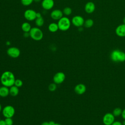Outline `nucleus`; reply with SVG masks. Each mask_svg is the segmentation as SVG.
Returning <instances> with one entry per match:
<instances>
[{
	"label": "nucleus",
	"mask_w": 125,
	"mask_h": 125,
	"mask_svg": "<svg viewBox=\"0 0 125 125\" xmlns=\"http://www.w3.org/2000/svg\"><path fill=\"white\" fill-rule=\"evenodd\" d=\"M15 80L14 74L10 71L3 72L0 78V81L1 84L9 88L14 85Z\"/></svg>",
	"instance_id": "f257e3e1"
},
{
	"label": "nucleus",
	"mask_w": 125,
	"mask_h": 125,
	"mask_svg": "<svg viewBox=\"0 0 125 125\" xmlns=\"http://www.w3.org/2000/svg\"><path fill=\"white\" fill-rule=\"evenodd\" d=\"M111 60L115 62H123L125 61V53L119 49L113 50L110 54Z\"/></svg>",
	"instance_id": "f03ea898"
},
{
	"label": "nucleus",
	"mask_w": 125,
	"mask_h": 125,
	"mask_svg": "<svg viewBox=\"0 0 125 125\" xmlns=\"http://www.w3.org/2000/svg\"><path fill=\"white\" fill-rule=\"evenodd\" d=\"M57 24L59 30L62 31H65L68 30L70 27L71 21L67 17H62L59 20H58Z\"/></svg>",
	"instance_id": "7ed1b4c3"
},
{
	"label": "nucleus",
	"mask_w": 125,
	"mask_h": 125,
	"mask_svg": "<svg viewBox=\"0 0 125 125\" xmlns=\"http://www.w3.org/2000/svg\"><path fill=\"white\" fill-rule=\"evenodd\" d=\"M29 34L31 39L36 41H41L43 36L42 30L37 27L31 28L29 32Z\"/></svg>",
	"instance_id": "20e7f679"
},
{
	"label": "nucleus",
	"mask_w": 125,
	"mask_h": 125,
	"mask_svg": "<svg viewBox=\"0 0 125 125\" xmlns=\"http://www.w3.org/2000/svg\"><path fill=\"white\" fill-rule=\"evenodd\" d=\"M2 113L5 118H12L15 115V109L12 105H7L2 108Z\"/></svg>",
	"instance_id": "39448f33"
},
{
	"label": "nucleus",
	"mask_w": 125,
	"mask_h": 125,
	"mask_svg": "<svg viewBox=\"0 0 125 125\" xmlns=\"http://www.w3.org/2000/svg\"><path fill=\"white\" fill-rule=\"evenodd\" d=\"M36 13L37 12L35 10L28 9L24 11L23 15L24 18L26 20L28 21H33L36 19Z\"/></svg>",
	"instance_id": "423d86ee"
},
{
	"label": "nucleus",
	"mask_w": 125,
	"mask_h": 125,
	"mask_svg": "<svg viewBox=\"0 0 125 125\" xmlns=\"http://www.w3.org/2000/svg\"><path fill=\"white\" fill-rule=\"evenodd\" d=\"M7 55L12 58H17L19 57L21 54L20 50L16 47H10L7 50Z\"/></svg>",
	"instance_id": "0eeeda50"
},
{
	"label": "nucleus",
	"mask_w": 125,
	"mask_h": 125,
	"mask_svg": "<svg viewBox=\"0 0 125 125\" xmlns=\"http://www.w3.org/2000/svg\"><path fill=\"white\" fill-rule=\"evenodd\" d=\"M65 79V75L62 72H58L53 76V80L54 83L57 84H60L62 83Z\"/></svg>",
	"instance_id": "6e6552de"
},
{
	"label": "nucleus",
	"mask_w": 125,
	"mask_h": 125,
	"mask_svg": "<svg viewBox=\"0 0 125 125\" xmlns=\"http://www.w3.org/2000/svg\"><path fill=\"white\" fill-rule=\"evenodd\" d=\"M84 20L83 17L79 15L74 16L71 20V22L73 25L77 27H81L84 24Z\"/></svg>",
	"instance_id": "1a4fd4ad"
},
{
	"label": "nucleus",
	"mask_w": 125,
	"mask_h": 125,
	"mask_svg": "<svg viewBox=\"0 0 125 125\" xmlns=\"http://www.w3.org/2000/svg\"><path fill=\"white\" fill-rule=\"evenodd\" d=\"M115 116L111 113H107L103 118V123L104 125H111L115 121Z\"/></svg>",
	"instance_id": "9d476101"
},
{
	"label": "nucleus",
	"mask_w": 125,
	"mask_h": 125,
	"mask_svg": "<svg viewBox=\"0 0 125 125\" xmlns=\"http://www.w3.org/2000/svg\"><path fill=\"white\" fill-rule=\"evenodd\" d=\"M63 12L60 9L53 10L50 13L51 18L54 20H59L63 17Z\"/></svg>",
	"instance_id": "9b49d317"
},
{
	"label": "nucleus",
	"mask_w": 125,
	"mask_h": 125,
	"mask_svg": "<svg viewBox=\"0 0 125 125\" xmlns=\"http://www.w3.org/2000/svg\"><path fill=\"white\" fill-rule=\"evenodd\" d=\"M54 5V0H42V6L45 10H50Z\"/></svg>",
	"instance_id": "f8f14e48"
},
{
	"label": "nucleus",
	"mask_w": 125,
	"mask_h": 125,
	"mask_svg": "<svg viewBox=\"0 0 125 125\" xmlns=\"http://www.w3.org/2000/svg\"><path fill=\"white\" fill-rule=\"evenodd\" d=\"M116 34L120 37H125V24H121L118 25L115 29Z\"/></svg>",
	"instance_id": "ddd939ff"
},
{
	"label": "nucleus",
	"mask_w": 125,
	"mask_h": 125,
	"mask_svg": "<svg viewBox=\"0 0 125 125\" xmlns=\"http://www.w3.org/2000/svg\"><path fill=\"white\" fill-rule=\"evenodd\" d=\"M86 90V86L83 83H79L74 87V91L75 93L79 95L83 94L85 92Z\"/></svg>",
	"instance_id": "4468645a"
},
{
	"label": "nucleus",
	"mask_w": 125,
	"mask_h": 125,
	"mask_svg": "<svg viewBox=\"0 0 125 125\" xmlns=\"http://www.w3.org/2000/svg\"><path fill=\"white\" fill-rule=\"evenodd\" d=\"M95 8L94 3L92 1H89L85 4L84 6V10L86 13L88 14H91L94 12Z\"/></svg>",
	"instance_id": "2eb2a0df"
},
{
	"label": "nucleus",
	"mask_w": 125,
	"mask_h": 125,
	"mask_svg": "<svg viewBox=\"0 0 125 125\" xmlns=\"http://www.w3.org/2000/svg\"><path fill=\"white\" fill-rule=\"evenodd\" d=\"M9 94V88L2 85L0 87V97H6Z\"/></svg>",
	"instance_id": "dca6fc26"
},
{
	"label": "nucleus",
	"mask_w": 125,
	"mask_h": 125,
	"mask_svg": "<svg viewBox=\"0 0 125 125\" xmlns=\"http://www.w3.org/2000/svg\"><path fill=\"white\" fill-rule=\"evenodd\" d=\"M19 93V87L13 85L9 87V94L12 97L17 96Z\"/></svg>",
	"instance_id": "f3484780"
},
{
	"label": "nucleus",
	"mask_w": 125,
	"mask_h": 125,
	"mask_svg": "<svg viewBox=\"0 0 125 125\" xmlns=\"http://www.w3.org/2000/svg\"><path fill=\"white\" fill-rule=\"evenodd\" d=\"M48 30L50 32L52 33H55L59 30V27L58 24L55 22L50 23L48 27Z\"/></svg>",
	"instance_id": "a211bd4d"
},
{
	"label": "nucleus",
	"mask_w": 125,
	"mask_h": 125,
	"mask_svg": "<svg viewBox=\"0 0 125 125\" xmlns=\"http://www.w3.org/2000/svg\"><path fill=\"white\" fill-rule=\"evenodd\" d=\"M21 28L24 32H29L31 29V26L29 22H24L22 23Z\"/></svg>",
	"instance_id": "6ab92c4d"
},
{
	"label": "nucleus",
	"mask_w": 125,
	"mask_h": 125,
	"mask_svg": "<svg viewBox=\"0 0 125 125\" xmlns=\"http://www.w3.org/2000/svg\"><path fill=\"white\" fill-rule=\"evenodd\" d=\"M94 24V21L91 19H88L84 21V26L87 28H91Z\"/></svg>",
	"instance_id": "aec40b11"
},
{
	"label": "nucleus",
	"mask_w": 125,
	"mask_h": 125,
	"mask_svg": "<svg viewBox=\"0 0 125 125\" xmlns=\"http://www.w3.org/2000/svg\"><path fill=\"white\" fill-rule=\"evenodd\" d=\"M122 109L120 107H116L112 111V114L115 117H119L122 114Z\"/></svg>",
	"instance_id": "412c9836"
},
{
	"label": "nucleus",
	"mask_w": 125,
	"mask_h": 125,
	"mask_svg": "<svg viewBox=\"0 0 125 125\" xmlns=\"http://www.w3.org/2000/svg\"><path fill=\"white\" fill-rule=\"evenodd\" d=\"M44 20L42 17L40 18H36L35 20L36 25L38 27L42 26L44 24Z\"/></svg>",
	"instance_id": "4be33fe9"
},
{
	"label": "nucleus",
	"mask_w": 125,
	"mask_h": 125,
	"mask_svg": "<svg viewBox=\"0 0 125 125\" xmlns=\"http://www.w3.org/2000/svg\"><path fill=\"white\" fill-rule=\"evenodd\" d=\"M72 9L69 7H65L62 11L63 14L66 16H69L72 13Z\"/></svg>",
	"instance_id": "5701e85b"
},
{
	"label": "nucleus",
	"mask_w": 125,
	"mask_h": 125,
	"mask_svg": "<svg viewBox=\"0 0 125 125\" xmlns=\"http://www.w3.org/2000/svg\"><path fill=\"white\" fill-rule=\"evenodd\" d=\"M56 89H57V84H56L54 83H51L48 85V89L49 91L51 92H53L55 91Z\"/></svg>",
	"instance_id": "b1692460"
},
{
	"label": "nucleus",
	"mask_w": 125,
	"mask_h": 125,
	"mask_svg": "<svg viewBox=\"0 0 125 125\" xmlns=\"http://www.w3.org/2000/svg\"><path fill=\"white\" fill-rule=\"evenodd\" d=\"M21 4L24 6H29L34 1L33 0H21Z\"/></svg>",
	"instance_id": "393cba45"
},
{
	"label": "nucleus",
	"mask_w": 125,
	"mask_h": 125,
	"mask_svg": "<svg viewBox=\"0 0 125 125\" xmlns=\"http://www.w3.org/2000/svg\"><path fill=\"white\" fill-rule=\"evenodd\" d=\"M14 85L19 88V87H21L23 85V82H22V81L21 79H17L15 80Z\"/></svg>",
	"instance_id": "a878e982"
},
{
	"label": "nucleus",
	"mask_w": 125,
	"mask_h": 125,
	"mask_svg": "<svg viewBox=\"0 0 125 125\" xmlns=\"http://www.w3.org/2000/svg\"><path fill=\"white\" fill-rule=\"evenodd\" d=\"M4 121L6 125H13V120L12 119V118H5Z\"/></svg>",
	"instance_id": "bb28decb"
},
{
	"label": "nucleus",
	"mask_w": 125,
	"mask_h": 125,
	"mask_svg": "<svg viewBox=\"0 0 125 125\" xmlns=\"http://www.w3.org/2000/svg\"><path fill=\"white\" fill-rule=\"evenodd\" d=\"M111 125H123V124L120 121H114Z\"/></svg>",
	"instance_id": "cd10ccee"
},
{
	"label": "nucleus",
	"mask_w": 125,
	"mask_h": 125,
	"mask_svg": "<svg viewBox=\"0 0 125 125\" xmlns=\"http://www.w3.org/2000/svg\"><path fill=\"white\" fill-rule=\"evenodd\" d=\"M121 116H122V117L124 120H125V108L124 109L122 110V112Z\"/></svg>",
	"instance_id": "c85d7f7f"
},
{
	"label": "nucleus",
	"mask_w": 125,
	"mask_h": 125,
	"mask_svg": "<svg viewBox=\"0 0 125 125\" xmlns=\"http://www.w3.org/2000/svg\"><path fill=\"white\" fill-rule=\"evenodd\" d=\"M24 37H25V38L28 37L29 36H30V34H29V32H24L23 34Z\"/></svg>",
	"instance_id": "c756f323"
},
{
	"label": "nucleus",
	"mask_w": 125,
	"mask_h": 125,
	"mask_svg": "<svg viewBox=\"0 0 125 125\" xmlns=\"http://www.w3.org/2000/svg\"><path fill=\"white\" fill-rule=\"evenodd\" d=\"M0 125H6L4 120H0Z\"/></svg>",
	"instance_id": "7c9ffc66"
},
{
	"label": "nucleus",
	"mask_w": 125,
	"mask_h": 125,
	"mask_svg": "<svg viewBox=\"0 0 125 125\" xmlns=\"http://www.w3.org/2000/svg\"><path fill=\"white\" fill-rule=\"evenodd\" d=\"M40 17H42L41 13H40V12H37V13H36V18H40Z\"/></svg>",
	"instance_id": "2f4dec72"
},
{
	"label": "nucleus",
	"mask_w": 125,
	"mask_h": 125,
	"mask_svg": "<svg viewBox=\"0 0 125 125\" xmlns=\"http://www.w3.org/2000/svg\"><path fill=\"white\" fill-rule=\"evenodd\" d=\"M41 125H50L49 122H43L42 123Z\"/></svg>",
	"instance_id": "473e14b6"
},
{
	"label": "nucleus",
	"mask_w": 125,
	"mask_h": 125,
	"mask_svg": "<svg viewBox=\"0 0 125 125\" xmlns=\"http://www.w3.org/2000/svg\"><path fill=\"white\" fill-rule=\"evenodd\" d=\"M49 125H54L56 123H55L54 121H49Z\"/></svg>",
	"instance_id": "72a5a7b5"
},
{
	"label": "nucleus",
	"mask_w": 125,
	"mask_h": 125,
	"mask_svg": "<svg viewBox=\"0 0 125 125\" xmlns=\"http://www.w3.org/2000/svg\"><path fill=\"white\" fill-rule=\"evenodd\" d=\"M34 0V1L36 2H39L41 1V0Z\"/></svg>",
	"instance_id": "f704fd0d"
},
{
	"label": "nucleus",
	"mask_w": 125,
	"mask_h": 125,
	"mask_svg": "<svg viewBox=\"0 0 125 125\" xmlns=\"http://www.w3.org/2000/svg\"><path fill=\"white\" fill-rule=\"evenodd\" d=\"M2 106L1 105V104H0V113L1 112V110H2Z\"/></svg>",
	"instance_id": "c9c22d12"
},
{
	"label": "nucleus",
	"mask_w": 125,
	"mask_h": 125,
	"mask_svg": "<svg viewBox=\"0 0 125 125\" xmlns=\"http://www.w3.org/2000/svg\"><path fill=\"white\" fill-rule=\"evenodd\" d=\"M123 23H124V24H125V17L124 18L123 20Z\"/></svg>",
	"instance_id": "e433bc0d"
},
{
	"label": "nucleus",
	"mask_w": 125,
	"mask_h": 125,
	"mask_svg": "<svg viewBox=\"0 0 125 125\" xmlns=\"http://www.w3.org/2000/svg\"><path fill=\"white\" fill-rule=\"evenodd\" d=\"M54 125H61V124H59V123H55Z\"/></svg>",
	"instance_id": "4c0bfd02"
},
{
	"label": "nucleus",
	"mask_w": 125,
	"mask_h": 125,
	"mask_svg": "<svg viewBox=\"0 0 125 125\" xmlns=\"http://www.w3.org/2000/svg\"><path fill=\"white\" fill-rule=\"evenodd\" d=\"M122 124H123V125H125V120H124V121H123Z\"/></svg>",
	"instance_id": "58836bf2"
},
{
	"label": "nucleus",
	"mask_w": 125,
	"mask_h": 125,
	"mask_svg": "<svg viewBox=\"0 0 125 125\" xmlns=\"http://www.w3.org/2000/svg\"><path fill=\"white\" fill-rule=\"evenodd\" d=\"M0 120H1V119H0Z\"/></svg>",
	"instance_id": "ea45409f"
}]
</instances>
